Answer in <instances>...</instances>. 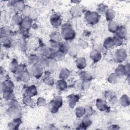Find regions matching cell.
<instances>
[{
    "instance_id": "1",
    "label": "cell",
    "mask_w": 130,
    "mask_h": 130,
    "mask_svg": "<svg viewBox=\"0 0 130 130\" xmlns=\"http://www.w3.org/2000/svg\"><path fill=\"white\" fill-rule=\"evenodd\" d=\"M61 36L64 40L71 41L75 38L76 33L70 24L66 23L61 26Z\"/></svg>"
},
{
    "instance_id": "2",
    "label": "cell",
    "mask_w": 130,
    "mask_h": 130,
    "mask_svg": "<svg viewBox=\"0 0 130 130\" xmlns=\"http://www.w3.org/2000/svg\"><path fill=\"white\" fill-rule=\"evenodd\" d=\"M85 18L86 22L90 25H95L96 24L100 18L98 13L95 12L88 11L85 15Z\"/></svg>"
},
{
    "instance_id": "3",
    "label": "cell",
    "mask_w": 130,
    "mask_h": 130,
    "mask_svg": "<svg viewBox=\"0 0 130 130\" xmlns=\"http://www.w3.org/2000/svg\"><path fill=\"white\" fill-rule=\"evenodd\" d=\"M26 71L30 76H34L37 79L40 78L43 73L42 68L38 64L33 66L32 67L27 69Z\"/></svg>"
},
{
    "instance_id": "4",
    "label": "cell",
    "mask_w": 130,
    "mask_h": 130,
    "mask_svg": "<svg viewBox=\"0 0 130 130\" xmlns=\"http://www.w3.org/2000/svg\"><path fill=\"white\" fill-rule=\"evenodd\" d=\"M127 57L126 50L123 48L117 50L115 53V60L118 63H121L125 60Z\"/></svg>"
},
{
    "instance_id": "5",
    "label": "cell",
    "mask_w": 130,
    "mask_h": 130,
    "mask_svg": "<svg viewBox=\"0 0 130 130\" xmlns=\"http://www.w3.org/2000/svg\"><path fill=\"white\" fill-rule=\"evenodd\" d=\"M15 74H16V78L17 79L24 82H28L30 78V75L27 72V71H25L23 72L17 71L15 73Z\"/></svg>"
},
{
    "instance_id": "6",
    "label": "cell",
    "mask_w": 130,
    "mask_h": 130,
    "mask_svg": "<svg viewBox=\"0 0 130 130\" xmlns=\"http://www.w3.org/2000/svg\"><path fill=\"white\" fill-rule=\"evenodd\" d=\"M50 21L52 25L55 27H59L62 22L61 16L57 14H53L50 17Z\"/></svg>"
},
{
    "instance_id": "7",
    "label": "cell",
    "mask_w": 130,
    "mask_h": 130,
    "mask_svg": "<svg viewBox=\"0 0 130 130\" xmlns=\"http://www.w3.org/2000/svg\"><path fill=\"white\" fill-rule=\"evenodd\" d=\"M14 88L13 83L9 80H6L1 84V90L3 92L7 91H13Z\"/></svg>"
},
{
    "instance_id": "8",
    "label": "cell",
    "mask_w": 130,
    "mask_h": 130,
    "mask_svg": "<svg viewBox=\"0 0 130 130\" xmlns=\"http://www.w3.org/2000/svg\"><path fill=\"white\" fill-rule=\"evenodd\" d=\"M8 114L13 119L20 118L21 116V111L18 108H10L8 110Z\"/></svg>"
},
{
    "instance_id": "9",
    "label": "cell",
    "mask_w": 130,
    "mask_h": 130,
    "mask_svg": "<svg viewBox=\"0 0 130 130\" xmlns=\"http://www.w3.org/2000/svg\"><path fill=\"white\" fill-rule=\"evenodd\" d=\"M79 100V96L76 94L70 95L68 98L69 105L71 108H73Z\"/></svg>"
},
{
    "instance_id": "10",
    "label": "cell",
    "mask_w": 130,
    "mask_h": 130,
    "mask_svg": "<svg viewBox=\"0 0 130 130\" xmlns=\"http://www.w3.org/2000/svg\"><path fill=\"white\" fill-rule=\"evenodd\" d=\"M89 56L91 60L94 62H97L99 61L102 58V55L101 52L94 49L90 52Z\"/></svg>"
},
{
    "instance_id": "11",
    "label": "cell",
    "mask_w": 130,
    "mask_h": 130,
    "mask_svg": "<svg viewBox=\"0 0 130 130\" xmlns=\"http://www.w3.org/2000/svg\"><path fill=\"white\" fill-rule=\"evenodd\" d=\"M78 51V45L75 43H73L70 45V48L68 53H69L71 56L75 57L77 55Z\"/></svg>"
},
{
    "instance_id": "12",
    "label": "cell",
    "mask_w": 130,
    "mask_h": 130,
    "mask_svg": "<svg viewBox=\"0 0 130 130\" xmlns=\"http://www.w3.org/2000/svg\"><path fill=\"white\" fill-rule=\"evenodd\" d=\"M32 20L29 17H25L23 19L22 22L20 25V28L28 30L32 25Z\"/></svg>"
},
{
    "instance_id": "13",
    "label": "cell",
    "mask_w": 130,
    "mask_h": 130,
    "mask_svg": "<svg viewBox=\"0 0 130 130\" xmlns=\"http://www.w3.org/2000/svg\"><path fill=\"white\" fill-rule=\"evenodd\" d=\"M96 105L97 108L101 111H105L108 108V106L106 101L102 99H98L96 102Z\"/></svg>"
},
{
    "instance_id": "14",
    "label": "cell",
    "mask_w": 130,
    "mask_h": 130,
    "mask_svg": "<svg viewBox=\"0 0 130 130\" xmlns=\"http://www.w3.org/2000/svg\"><path fill=\"white\" fill-rule=\"evenodd\" d=\"M75 64L78 69H83L86 66V59L82 57H78L75 60Z\"/></svg>"
},
{
    "instance_id": "15",
    "label": "cell",
    "mask_w": 130,
    "mask_h": 130,
    "mask_svg": "<svg viewBox=\"0 0 130 130\" xmlns=\"http://www.w3.org/2000/svg\"><path fill=\"white\" fill-rule=\"evenodd\" d=\"M71 14L73 17H78L82 14V10L79 6H75L71 9Z\"/></svg>"
},
{
    "instance_id": "16",
    "label": "cell",
    "mask_w": 130,
    "mask_h": 130,
    "mask_svg": "<svg viewBox=\"0 0 130 130\" xmlns=\"http://www.w3.org/2000/svg\"><path fill=\"white\" fill-rule=\"evenodd\" d=\"M79 77L82 81H90L92 79L91 74L88 71H82L79 74Z\"/></svg>"
},
{
    "instance_id": "17",
    "label": "cell",
    "mask_w": 130,
    "mask_h": 130,
    "mask_svg": "<svg viewBox=\"0 0 130 130\" xmlns=\"http://www.w3.org/2000/svg\"><path fill=\"white\" fill-rule=\"evenodd\" d=\"M25 92L27 95L32 97L37 95L38 91L36 87L33 85L27 87L25 89Z\"/></svg>"
},
{
    "instance_id": "18",
    "label": "cell",
    "mask_w": 130,
    "mask_h": 130,
    "mask_svg": "<svg viewBox=\"0 0 130 130\" xmlns=\"http://www.w3.org/2000/svg\"><path fill=\"white\" fill-rule=\"evenodd\" d=\"M14 9L17 12H22L25 6L23 1H16L13 4Z\"/></svg>"
},
{
    "instance_id": "19",
    "label": "cell",
    "mask_w": 130,
    "mask_h": 130,
    "mask_svg": "<svg viewBox=\"0 0 130 130\" xmlns=\"http://www.w3.org/2000/svg\"><path fill=\"white\" fill-rule=\"evenodd\" d=\"M19 64L16 59H13L10 62L9 67V70L11 72L15 74L18 70Z\"/></svg>"
},
{
    "instance_id": "20",
    "label": "cell",
    "mask_w": 130,
    "mask_h": 130,
    "mask_svg": "<svg viewBox=\"0 0 130 130\" xmlns=\"http://www.w3.org/2000/svg\"><path fill=\"white\" fill-rule=\"evenodd\" d=\"M21 123V120L20 118L13 119L12 121L9 124V127L11 129H17L18 128L19 126Z\"/></svg>"
},
{
    "instance_id": "21",
    "label": "cell",
    "mask_w": 130,
    "mask_h": 130,
    "mask_svg": "<svg viewBox=\"0 0 130 130\" xmlns=\"http://www.w3.org/2000/svg\"><path fill=\"white\" fill-rule=\"evenodd\" d=\"M56 52V51L55 49L51 48L46 49L44 53V55L45 56L49 59H54Z\"/></svg>"
},
{
    "instance_id": "22",
    "label": "cell",
    "mask_w": 130,
    "mask_h": 130,
    "mask_svg": "<svg viewBox=\"0 0 130 130\" xmlns=\"http://www.w3.org/2000/svg\"><path fill=\"white\" fill-rule=\"evenodd\" d=\"M105 15L106 20L109 22L113 21L115 16V12L111 9H107L105 12Z\"/></svg>"
},
{
    "instance_id": "23",
    "label": "cell",
    "mask_w": 130,
    "mask_h": 130,
    "mask_svg": "<svg viewBox=\"0 0 130 130\" xmlns=\"http://www.w3.org/2000/svg\"><path fill=\"white\" fill-rule=\"evenodd\" d=\"M49 62V59L47 58L45 56L42 55L39 57V61H38V64L40 67H41L42 68L47 67Z\"/></svg>"
},
{
    "instance_id": "24",
    "label": "cell",
    "mask_w": 130,
    "mask_h": 130,
    "mask_svg": "<svg viewBox=\"0 0 130 130\" xmlns=\"http://www.w3.org/2000/svg\"><path fill=\"white\" fill-rule=\"evenodd\" d=\"M103 46L104 48L107 49H110L112 48L114 46L112 38L108 37L107 39H106L104 42Z\"/></svg>"
},
{
    "instance_id": "25",
    "label": "cell",
    "mask_w": 130,
    "mask_h": 130,
    "mask_svg": "<svg viewBox=\"0 0 130 130\" xmlns=\"http://www.w3.org/2000/svg\"><path fill=\"white\" fill-rule=\"evenodd\" d=\"M114 73L116 74L119 78L123 77L124 75H125L124 66H123L122 64L119 65L115 69Z\"/></svg>"
},
{
    "instance_id": "26",
    "label": "cell",
    "mask_w": 130,
    "mask_h": 130,
    "mask_svg": "<svg viewBox=\"0 0 130 130\" xmlns=\"http://www.w3.org/2000/svg\"><path fill=\"white\" fill-rule=\"evenodd\" d=\"M119 28L118 24L113 21L109 22L108 24V29L109 31L112 33H116Z\"/></svg>"
},
{
    "instance_id": "27",
    "label": "cell",
    "mask_w": 130,
    "mask_h": 130,
    "mask_svg": "<svg viewBox=\"0 0 130 130\" xmlns=\"http://www.w3.org/2000/svg\"><path fill=\"white\" fill-rule=\"evenodd\" d=\"M48 107V110L52 113H56L58 110V109L59 108L58 106L53 101V100L51 101L47 105Z\"/></svg>"
},
{
    "instance_id": "28",
    "label": "cell",
    "mask_w": 130,
    "mask_h": 130,
    "mask_svg": "<svg viewBox=\"0 0 130 130\" xmlns=\"http://www.w3.org/2000/svg\"><path fill=\"white\" fill-rule=\"evenodd\" d=\"M70 48V45L67 42L60 43L58 47L59 51L65 54L68 52Z\"/></svg>"
},
{
    "instance_id": "29",
    "label": "cell",
    "mask_w": 130,
    "mask_h": 130,
    "mask_svg": "<svg viewBox=\"0 0 130 130\" xmlns=\"http://www.w3.org/2000/svg\"><path fill=\"white\" fill-rule=\"evenodd\" d=\"M44 82L48 85L52 86L54 84V80L49 74V73H46L43 78Z\"/></svg>"
},
{
    "instance_id": "30",
    "label": "cell",
    "mask_w": 130,
    "mask_h": 130,
    "mask_svg": "<svg viewBox=\"0 0 130 130\" xmlns=\"http://www.w3.org/2000/svg\"><path fill=\"white\" fill-rule=\"evenodd\" d=\"M70 74V71L67 68H62L59 73V77L60 79L65 80L68 78Z\"/></svg>"
},
{
    "instance_id": "31",
    "label": "cell",
    "mask_w": 130,
    "mask_h": 130,
    "mask_svg": "<svg viewBox=\"0 0 130 130\" xmlns=\"http://www.w3.org/2000/svg\"><path fill=\"white\" fill-rule=\"evenodd\" d=\"M116 33L117 36L123 39L126 36V34H127L126 29L124 27H120L118 28Z\"/></svg>"
},
{
    "instance_id": "32",
    "label": "cell",
    "mask_w": 130,
    "mask_h": 130,
    "mask_svg": "<svg viewBox=\"0 0 130 130\" xmlns=\"http://www.w3.org/2000/svg\"><path fill=\"white\" fill-rule=\"evenodd\" d=\"M61 39L62 37L61 36V34H59L58 32L54 31L52 32L50 35V40L57 42L58 43H60Z\"/></svg>"
},
{
    "instance_id": "33",
    "label": "cell",
    "mask_w": 130,
    "mask_h": 130,
    "mask_svg": "<svg viewBox=\"0 0 130 130\" xmlns=\"http://www.w3.org/2000/svg\"><path fill=\"white\" fill-rule=\"evenodd\" d=\"M120 103L121 106L123 107L128 106L129 105V97L125 94L121 96L120 99Z\"/></svg>"
},
{
    "instance_id": "34",
    "label": "cell",
    "mask_w": 130,
    "mask_h": 130,
    "mask_svg": "<svg viewBox=\"0 0 130 130\" xmlns=\"http://www.w3.org/2000/svg\"><path fill=\"white\" fill-rule=\"evenodd\" d=\"M23 20V18L22 17L18 14H15L13 16L12 19V22L14 25H21Z\"/></svg>"
},
{
    "instance_id": "35",
    "label": "cell",
    "mask_w": 130,
    "mask_h": 130,
    "mask_svg": "<svg viewBox=\"0 0 130 130\" xmlns=\"http://www.w3.org/2000/svg\"><path fill=\"white\" fill-rule=\"evenodd\" d=\"M39 57L37 55L35 54H32L28 56V61L29 63L32 65L35 66L36 64H38V61H39Z\"/></svg>"
},
{
    "instance_id": "36",
    "label": "cell",
    "mask_w": 130,
    "mask_h": 130,
    "mask_svg": "<svg viewBox=\"0 0 130 130\" xmlns=\"http://www.w3.org/2000/svg\"><path fill=\"white\" fill-rule=\"evenodd\" d=\"M86 113L85 109L82 107H78L75 109V114L77 118H81Z\"/></svg>"
},
{
    "instance_id": "37",
    "label": "cell",
    "mask_w": 130,
    "mask_h": 130,
    "mask_svg": "<svg viewBox=\"0 0 130 130\" xmlns=\"http://www.w3.org/2000/svg\"><path fill=\"white\" fill-rule=\"evenodd\" d=\"M56 85L58 89H59L61 91L64 90L67 88V84L66 82L64 81V80L60 79L58 80L57 82Z\"/></svg>"
},
{
    "instance_id": "38",
    "label": "cell",
    "mask_w": 130,
    "mask_h": 130,
    "mask_svg": "<svg viewBox=\"0 0 130 130\" xmlns=\"http://www.w3.org/2000/svg\"><path fill=\"white\" fill-rule=\"evenodd\" d=\"M119 77L115 73H112L108 78V81L109 82L112 84H115L119 81Z\"/></svg>"
},
{
    "instance_id": "39",
    "label": "cell",
    "mask_w": 130,
    "mask_h": 130,
    "mask_svg": "<svg viewBox=\"0 0 130 130\" xmlns=\"http://www.w3.org/2000/svg\"><path fill=\"white\" fill-rule=\"evenodd\" d=\"M3 98L7 101H11L14 98L13 91H7L3 92Z\"/></svg>"
},
{
    "instance_id": "40",
    "label": "cell",
    "mask_w": 130,
    "mask_h": 130,
    "mask_svg": "<svg viewBox=\"0 0 130 130\" xmlns=\"http://www.w3.org/2000/svg\"><path fill=\"white\" fill-rule=\"evenodd\" d=\"M23 103L24 104L28 106H32L34 105L33 100H32L31 97L28 95H26L23 98Z\"/></svg>"
},
{
    "instance_id": "41",
    "label": "cell",
    "mask_w": 130,
    "mask_h": 130,
    "mask_svg": "<svg viewBox=\"0 0 130 130\" xmlns=\"http://www.w3.org/2000/svg\"><path fill=\"white\" fill-rule=\"evenodd\" d=\"M92 123V121L88 116H86L83 117L82 120V124H83L86 128L89 126Z\"/></svg>"
},
{
    "instance_id": "42",
    "label": "cell",
    "mask_w": 130,
    "mask_h": 130,
    "mask_svg": "<svg viewBox=\"0 0 130 130\" xmlns=\"http://www.w3.org/2000/svg\"><path fill=\"white\" fill-rule=\"evenodd\" d=\"M114 43V45L116 46H120L122 45L123 41V39L119 38V37L115 36L113 38H112Z\"/></svg>"
},
{
    "instance_id": "43",
    "label": "cell",
    "mask_w": 130,
    "mask_h": 130,
    "mask_svg": "<svg viewBox=\"0 0 130 130\" xmlns=\"http://www.w3.org/2000/svg\"><path fill=\"white\" fill-rule=\"evenodd\" d=\"M64 56V54L58 50V51H56L55 53V54L54 57V60H55L56 61H60L63 58Z\"/></svg>"
},
{
    "instance_id": "44",
    "label": "cell",
    "mask_w": 130,
    "mask_h": 130,
    "mask_svg": "<svg viewBox=\"0 0 130 130\" xmlns=\"http://www.w3.org/2000/svg\"><path fill=\"white\" fill-rule=\"evenodd\" d=\"M10 32V30L9 27H4L1 29V36L2 37H7Z\"/></svg>"
},
{
    "instance_id": "45",
    "label": "cell",
    "mask_w": 130,
    "mask_h": 130,
    "mask_svg": "<svg viewBox=\"0 0 130 130\" xmlns=\"http://www.w3.org/2000/svg\"><path fill=\"white\" fill-rule=\"evenodd\" d=\"M47 67H48V68H49V70L51 71L55 70L56 69V68L57 67L56 61H55V60L49 61V62Z\"/></svg>"
},
{
    "instance_id": "46",
    "label": "cell",
    "mask_w": 130,
    "mask_h": 130,
    "mask_svg": "<svg viewBox=\"0 0 130 130\" xmlns=\"http://www.w3.org/2000/svg\"><path fill=\"white\" fill-rule=\"evenodd\" d=\"M58 106L59 108L61 107L62 105V98L59 96H56L52 100Z\"/></svg>"
},
{
    "instance_id": "47",
    "label": "cell",
    "mask_w": 130,
    "mask_h": 130,
    "mask_svg": "<svg viewBox=\"0 0 130 130\" xmlns=\"http://www.w3.org/2000/svg\"><path fill=\"white\" fill-rule=\"evenodd\" d=\"M37 17H38V14L36 10L34 8H31L29 18L33 21V20H36L37 19Z\"/></svg>"
},
{
    "instance_id": "48",
    "label": "cell",
    "mask_w": 130,
    "mask_h": 130,
    "mask_svg": "<svg viewBox=\"0 0 130 130\" xmlns=\"http://www.w3.org/2000/svg\"><path fill=\"white\" fill-rule=\"evenodd\" d=\"M31 8L28 6H25L24 10L22 11L23 15L25 16V17H29L31 11Z\"/></svg>"
},
{
    "instance_id": "49",
    "label": "cell",
    "mask_w": 130,
    "mask_h": 130,
    "mask_svg": "<svg viewBox=\"0 0 130 130\" xmlns=\"http://www.w3.org/2000/svg\"><path fill=\"white\" fill-rule=\"evenodd\" d=\"M11 45H12L11 40L7 37H4V39L3 41V46L6 48H9L11 46Z\"/></svg>"
},
{
    "instance_id": "50",
    "label": "cell",
    "mask_w": 130,
    "mask_h": 130,
    "mask_svg": "<svg viewBox=\"0 0 130 130\" xmlns=\"http://www.w3.org/2000/svg\"><path fill=\"white\" fill-rule=\"evenodd\" d=\"M107 7L104 5V4H101L98 6V7L97 8V11L101 13H103L106 12V11L107 10Z\"/></svg>"
},
{
    "instance_id": "51",
    "label": "cell",
    "mask_w": 130,
    "mask_h": 130,
    "mask_svg": "<svg viewBox=\"0 0 130 130\" xmlns=\"http://www.w3.org/2000/svg\"><path fill=\"white\" fill-rule=\"evenodd\" d=\"M37 105L39 106H45L46 105V102L45 99L43 97H39L37 100Z\"/></svg>"
},
{
    "instance_id": "52",
    "label": "cell",
    "mask_w": 130,
    "mask_h": 130,
    "mask_svg": "<svg viewBox=\"0 0 130 130\" xmlns=\"http://www.w3.org/2000/svg\"><path fill=\"white\" fill-rule=\"evenodd\" d=\"M59 43H58L57 42L51 40H50V41H49V44H50V48H51L52 49H54L55 50L57 48H58Z\"/></svg>"
},
{
    "instance_id": "53",
    "label": "cell",
    "mask_w": 130,
    "mask_h": 130,
    "mask_svg": "<svg viewBox=\"0 0 130 130\" xmlns=\"http://www.w3.org/2000/svg\"><path fill=\"white\" fill-rule=\"evenodd\" d=\"M77 45H78L79 46H80V47L82 48L83 49H85V48H87V46H88V44H87V43L85 41H84V40H82V39L79 40V41Z\"/></svg>"
},
{
    "instance_id": "54",
    "label": "cell",
    "mask_w": 130,
    "mask_h": 130,
    "mask_svg": "<svg viewBox=\"0 0 130 130\" xmlns=\"http://www.w3.org/2000/svg\"><path fill=\"white\" fill-rule=\"evenodd\" d=\"M90 81L82 80V89L87 90L90 86Z\"/></svg>"
},
{
    "instance_id": "55",
    "label": "cell",
    "mask_w": 130,
    "mask_h": 130,
    "mask_svg": "<svg viewBox=\"0 0 130 130\" xmlns=\"http://www.w3.org/2000/svg\"><path fill=\"white\" fill-rule=\"evenodd\" d=\"M74 88L77 90L82 89V80L76 81L74 84Z\"/></svg>"
},
{
    "instance_id": "56",
    "label": "cell",
    "mask_w": 130,
    "mask_h": 130,
    "mask_svg": "<svg viewBox=\"0 0 130 130\" xmlns=\"http://www.w3.org/2000/svg\"><path fill=\"white\" fill-rule=\"evenodd\" d=\"M19 106L18 102L15 100H12L10 101L9 103V107L10 108H18Z\"/></svg>"
},
{
    "instance_id": "57",
    "label": "cell",
    "mask_w": 130,
    "mask_h": 130,
    "mask_svg": "<svg viewBox=\"0 0 130 130\" xmlns=\"http://www.w3.org/2000/svg\"><path fill=\"white\" fill-rule=\"evenodd\" d=\"M18 46L21 51H24L26 49V44L24 41H20L18 44Z\"/></svg>"
},
{
    "instance_id": "58",
    "label": "cell",
    "mask_w": 130,
    "mask_h": 130,
    "mask_svg": "<svg viewBox=\"0 0 130 130\" xmlns=\"http://www.w3.org/2000/svg\"><path fill=\"white\" fill-rule=\"evenodd\" d=\"M28 30H26L25 29H23L20 28V32L24 38H27L28 37Z\"/></svg>"
},
{
    "instance_id": "59",
    "label": "cell",
    "mask_w": 130,
    "mask_h": 130,
    "mask_svg": "<svg viewBox=\"0 0 130 130\" xmlns=\"http://www.w3.org/2000/svg\"><path fill=\"white\" fill-rule=\"evenodd\" d=\"M104 48L103 47V46H102V45L101 44H96L95 45V47H94V50L100 52H101L103 50H104Z\"/></svg>"
},
{
    "instance_id": "60",
    "label": "cell",
    "mask_w": 130,
    "mask_h": 130,
    "mask_svg": "<svg viewBox=\"0 0 130 130\" xmlns=\"http://www.w3.org/2000/svg\"><path fill=\"white\" fill-rule=\"evenodd\" d=\"M124 68H125V75L127 76H129V72H130L129 64L128 63L126 64V66H124Z\"/></svg>"
},
{
    "instance_id": "61",
    "label": "cell",
    "mask_w": 130,
    "mask_h": 130,
    "mask_svg": "<svg viewBox=\"0 0 130 130\" xmlns=\"http://www.w3.org/2000/svg\"><path fill=\"white\" fill-rule=\"evenodd\" d=\"M111 126L112 127L110 128V129H118L119 128V127L116 125H111Z\"/></svg>"
}]
</instances>
